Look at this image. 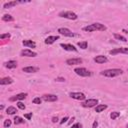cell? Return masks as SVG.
Listing matches in <instances>:
<instances>
[{
  "instance_id": "6da1fadb",
  "label": "cell",
  "mask_w": 128,
  "mask_h": 128,
  "mask_svg": "<svg viewBox=\"0 0 128 128\" xmlns=\"http://www.w3.org/2000/svg\"><path fill=\"white\" fill-rule=\"evenodd\" d=\"M83 30L86 32H93V31H105L106 30V26L104 24L101 23H93L90 24L88 26L83 27Z\"/></svg>"
},
{
  "instance_id": "7a4b0ae2",
  "label": "cell",
  "mask_w": 128,
  "mask_h": 128,
  "mask_svg": "<svg viewBox=\"0 0 128 128\" xmlns=\"http://www.w3.org/2000/svg\"><path fill=\"white\" fill-rule=\"evenodd\" d=\"M123 73V71L121 69H118V68H113V69H107V70H103L101 71V75L102 76H105V77H116V76H119Z\"/></svg>"
},
{
  "instance_id": "3957f363",
  "label": "cell",
  "mask_w": 128,
  "mask_h": 128,
  "mask_svg": "<svg viewBox=\"0 0 128 128\" xmlns=\"http://www.w3.org/2000/svg\"><path fill=\"white\" fill-rule=\"evenodd\" d=\"M59 16L63 17V18H66V19H69V20H76L78 18L77 14L72 12V11H62V12L59 13Z\"/></svg>"
},
{
  "instance_id": "277c9868",
  "label": "cell",
  "mask_w": 128,
  "mask_h": 128,
  "mask_svg": "<svg viewBox=\"0 0 128 128\" xmlns=\"http://www.w3.org/2000/svg\"><path fill=\"white\" fill-rule=\"evenodd\" d=\"M74 72L77 75L81 76V77H88V76H91V74H92L89 70H87L86 68H83V67H77V68H75L74 69Z\"/></svg>"
},
{
  "instance_id": "5b68a950",
  "label": "cell",
  "mask_w": 128,
  "mask_h": 128,
  "mask_svg": "<svg viewBox=\"0 0 128 128\" xmlns=\"http://www.w3.org/2000/svg\"><path fill=\"white\" fill-rule=\"evenodd\" d=\"M96 104H98V100L97 99H88L86 101H84L82 103V106L85 108H91L94 106H97Z\"/></svg>"
},
{
  "instance_id": "8992f818",
  "label": "cell",
  "mask_w": 128,
  "mask_h": 128,
  "mask_svg": "<svg viewBox=\"0 0 128 128\" xmlns=\"http://www.w3.org/2000/svg\"><path fill=\"white\" fill-rule=\"evenodd\" d=\"M58 32H59V34H61L63 36H66V37H73L74 36V33L71 30H69L68 28H64V27L59 28Z\"/></svg>"
},
{
  "instance_id": "52a82bcc",
  "label": "cell",
  "mask_w": 128,
  "mask_h": 128,
  "mask_svg": "<svg viewBox=\"0 0 128 128\" xmlns=\"http://www.w3.org/2000/svg\"><path fill=\"white\" fill-rule=\"evenodd\" d=\"M69 96L73 99H76V100H84L86 98V96L81 92H70Z\"/></svg>"
},
{
  "instance_id": "ba28073f",
  "label": "cell",
  "mask_w": 128,
  "mask_h": 128,
  "mask_svg": "<svg viewBox=\"0 0 128 128\" xmlns=\"http://www.w3.org/2000/svg\"><path fill=\"white\" fill-rule=\"evenodd\" d=\"M111 55H115L118 53H123V54H128V47H120V48H115L109 52Z\"/></svg>"
},
{
  "instance_id": "9c48e42d",
  "label": "cell",
  "mask_w": 128,
  "mask_h": 128,
  "mask_svg": "<svg viewBox=\"0 0 128 128\" xmlns=\"http://www.w3.org/2000/svg\"><path fill=\"white\" fill-rule=\"evenodd\" d=\"M57 99H58V97L53 94H45L42 96V100H44L46 102H54V101H57Z\"/></svg>"
},
{
  "instance_id": "30bf717a",
  "label": "cell",
  "mask_w": 128,
  "mask_h": 128,
  "mask_svg": "<svg viewBox=\"0 0 128 128\" xmlns=\"http://www.w3.org/2000/svg\"><path fill=\"white\" fill-rule=\"evenodd\" d=\"M21 56H25V57H35V56H37V53L36 52H34V51H32V50H29V49H24V50H22L21 51Z\"/></svg>"
},
{
  "instance_id": "8fae6325",
  "label": "cell",
  "mask_w": 128,
  "mask_h": 128,
  "mask_svg": "<svg viewBox=\"0 0 128 128\" xmlns=\"http://www.w3.org/2000/svg\"><path fill=\"white\" fill-rule=\"evenodd\" d=\"M26 96H27V93H19V94L15 95V96L10 97V98H9V100H10V101H18V100H23V99H25V98H26Z\"/></svg>"
},
{
  "instance_id": "7c38bea8",
  "label": "cell",
  "mask_w": 128,
  "mask_h": 128,
  "mask_svg": "<svg viewBox=\"0 0 128 128\" xmlns=\"http://www.w3.org/2000/svg\"><path fill=\"white\" fill-rule=\"evenodd\" d=\"M60 46H61L64 50H66V51H74V52H76V51H77V48H75V46H73L72 44L61 43V44H60Z\"/></svg>"
},
{
  "instance_id": "4fadbf2b",
  "label": "cell",
  "mask_w": 128,
  "mask_h": 128,
  "mask_svg": "<svg viewBox=\"0 0 128 128\" xmlns=\"http://www.w3.org/2000/svg\"><path fill=\"white\" fill-rule=\"evenodd\" d=\"M94 61L96 63H99V64H103V63H106L108 61L107 57L104 56V55H98L96 57H94Z\"/></svg>"
},
{
  "instance_id": "5bb4252c",
  "label": "cell",
  "mask_w": 128,
  "mask_h": 128,
  "mask_svg": "<svg viewBox=\"0 0 128 128\" xmlns=\"http://www.w3.org/2000/svg\"><path fill=\"white\" fill-rule=\"evenodd\" d=\"M81 63H82L81 58H71V59L66 60V64L68 65H76V64H81Z\"/></svg>"
},
{
  "instance_id": "9a60e30c",
  "label": "cell",
  "mask_w": 128,
  "mask_h": 128,
  "mask_svg": "<svg viewBox=\"0 0 128 128\" xmlns=\"http://www.w3.org/2000/svg\"><path fill=\"white\" fill-rule=\"evenodd\" d=\"M23 72H26V73H35L39 70L38 67H35V66H27V67H23Z\"/></svg>"
},
{
  "instance_id": "2e32d148",
  "label": "cell",
  "mask_w": 128,
  "mask_h": 128,
  "mask_svg": "<svg viewBox=\"0 0 128 128\" xmlns=\"http://www.w3.org/2000/svg\"><path fill=\"white\" fill-rule=\"evenodd\" d=\"M5 67L8 69H14L17 67V62L14 60H9V61L5 62Z\"/></svg>"
},
{
  "instance_id": "e0dca14e",
  "label": "cell",
  "mask_w": 128,
  "mask_h": 128,
  "mask_svg": "<svg viewBox=\"0 0 128 128\" xmlns=\"http://www.w3.org/2000/svg\"><path fill=\"white\" fill-rule=\"evenodd\" d=\"M59 39V36H48L46 39H45V44H48V45H50V44H53L56 40H58Z\"/></svg>"
},
{
  "instance_id": "ac0fdd59",
  "label": "cell",
  "mask_w": 128,
  "mask_h": 128,
  "mask_svg": "<svg viewBox=\"0 0 128 128\" xmlns=\"http://www.w3.org/2000/svg\"><path fill=\"white\" fill-rule=\"evenodd\" d=\"M22 44L26 47H29V48H35L36 47V43L32 40H23L22 41Z\"/></svg>"
},
{
  "instance_id": "d6986e66",
  "label": "cell",
  "mask_w": 128,
  "mask_h": 128,
  "mask_svg": "<svg viewBox=\"0 0 128 128\" xmlns=\"http://www.w3.org/2000/svg\"><path fill=\"white\" fill-rule=\"evenodd\" d=\"M12 83H13V79L11 77H4L0 80L1 85H8V84H12Z\"/></svg>"
},
{
  "instance_id": "ffe728a7",
  "label": "cell",
  "mask_w": 128,
  "mask_h": 128,
  "mask_svg": "<svg viewBox=\"0 0 128 128\" xmlns=\"http://www.w3.org/2000/svg\"><path fill=\"white\" fill-rule=\"evenodd\" d=\"M18 3H20L19 1H10V2H7V3H5L4 5H3V8H5V9H8V8H12V7H14L15 5H17Z\"/></svg>"
},
{
  "instance_id": "44dd1931",
  "label": "cell",
  "mask_w": 128,
  "mask_h": 128,
  "mask_svg": "<svg viewBox=\"0 0 128 128\" xmlns=\"http://www.w3.org/2000/svg\"><path fill=\"white\" fill-rule=\"evenodd\" d=\"M106 108H107V105H104V104H98V105L95 107V111H96L97 113H100V112L104 111Z\"/></svg>"
},
{
  "instance_id": "7402d4cb",
  "label": "cell",
  "mask_w": 128,
  "mask_h": 128,
  "mask_svg": "<svg viewBox=\"0 0 128 128\" xmlns=\"http://www.w3.org/2000/svg\"><path fill=\"white\" fill-rule=\"evenodd\" d=\"M16 112H17V109H16L15 107H13V106H9V107L6 109V113L9 114V115H14Z\"/></svg>"
},
{
  "instance_id": "603a6c76",
  "label": "cell",
  "mask_w": 128,
  "mask_h": 128,
  "mask_svg": "<svg viewBox=\"0 0 128 128\" xmlns=\"http://www.w3.org/2000/svg\"><path fill=\"white\" fill-rule=\"evenodd\" d=\"M2 20L5 21V22H10V21H14V17H12V16L9 15V14H5V15H3V17H2Z\"/></svg>"
},
{
  "instance_id": "cb8c5ba5",
  "label": "cell",
  "mask_w": 128,
  "mask_h": 128,
  "mask_svg": "<svg viewBox=\"0 0 128 128\" xmlns=\"http://www.w3.org/2000/svg\"><path fill=\"white\" fill-rule=\"evenodd\" d=\"M114 38H115L116 40H120V41H123V42H126V41H127L126 37H124V36H122V35H120V34H117V33L114 34Z\"/></svg>"
},
{
  "instance_id": "d4e9b609",
  "label": "cell",
  "mask_w": 128,
  "mask_h": 128,
  "mask_svg": "<svg viewBox=\"0 0 128 128\" xmlns=\"http://www.w3.org/2000/svg\"><path fill=\"white\" fill-rule=\"evenodd\" d=\"M14 123H15V125L22 124V123H24V119L21 118V117H19V116H15L14 117Z\"/></svg>"
},
{
  "instance_id": "484cf974",
  "label": "cell",
  "mask_w": 128,
  "mask_h": 128,
  "mask_svg": "<svg viewBox=\"0 0 128 128\" xmlns=\"http://www.w3.org/2000/svg\"><path fill=\"white\" fill-rule=\"evenodd\" d=\"M119 116H120V112H118V111H114V112H112V113L110 114V117H111L112 120H115V119L118 118Z\"/></svg>"
},
{
  "instance_id": "4316f807",
  "label": "cell",
  "mask_w": 128,
  "mask_h": 128,
  "mask_svg": "<svg viewBox=\"0 0 128 128\" xmlns=\"http://www.w3.org/2000/svg\"><path fill=\"white\" fill-rule=\"evenodd\" d=\"M78 47H80L81 49H86V48H87V42H86V41L78 42Z\"/></svg>"
},
{
  "instance_id": "83f0119b",
  "label": "cell",
  "mask_w": 128,
  "mask_h": 128,
  "mask_svg": "<svg viewBox=\"0 0 128 128\" xmlns=\"http://www.w3.org/2000/svg\"><path fill=\"white\" fill-rule=\"evenodd\" d=\"M32 102H33L34 104H41L42 98H40V97H35V98L32 100Z\"/></svg>"
},
{
  "instance_id": "f1b7e54d",
  "label": "cell",
  "mask_w": 128,
  "mask_h": 128,
  "mask_svg": "<svg viewBox=\"0 0 128 128\" xmlns=\"http://www.w3.org/2000/svg\"><path fill=\"white\" fill-rule=\"evenodd\" d=\"M11 124H12V121L10 120V119H6L5 121H4V123H3V125H4V127H10L11 126Z\"/></svg>"
},
{
  "instance_id": "f546056e",
  "label": "cell",
  "mask_w": 128,
  "mask_h": 128,
  "mask_svg": "<svg viewBox=\"0 0 128 128\" xmlns=\"http://www.w3.org/2000/svg\"><path fill=\"white\" fill-rule=\"evenodd\" d=\"M17 106H18V108L21 109V110H24V109H25V105H24L22 102H18V103H17Z\"/></svg>"
},
{
  "instance_id": "4dcf8cb0",
  "label": "cell",
  "mask_w": 128,
  "mask_h": 128,
  "mask_svg": "<svg viewBox=\"0 0 128 128\" xmlns=\"http://www.w3.org/2000/svg\"><path fill=\"white\" fill-rule=\"evenodd\" d=\"M0 38H1V39L10 38V34H9V33H6V34H1V35H0Z\"/></svg>"
},
{
  "instance_id": "1f68e13d",
  "label": "cell",
  "mask_w": 128,
  "mask_h": 128,
  "mask_svg": "<svg viewBox=\"0 0 128 128\" xmlns=\"http://www.w3.org/2000/svg\"><path fill=\"white\" fill-rule=\"evenodd\" d=\"M71 128H82V124H80V123H76V124L72 125Z\"/></svg>"
},
{
  "instance_id": "d6a6232c",
  "label": "cell",
  "mask_w": 128,
  "mask_h": 128,
  "mask_svg": "<svg viewBox=\"0 0 128 128\" xmlns=\"http://www.w3.org/2000/svg\"><path fill=\"white\" fill-rule=\"evenodd\" d=\"M24 117H25L26 119L30 120V119H31V117H32V112H31V113H28V114H25V115H24Z\"/></svg>"
},
{
  "instance_id": "836d02e7",
  "label": "cell",
  "mask_w": 128,
  "mask_h": 128,
  "mask_svg": "<svg viewBox=\"0 0 128 128\" xmlns=\"http://www.w3.org/2000/svg\"><path fill=\"white\" fill-rule=\"evenodd\" d=\"M67 120H68V117H64V118H63V119L60 121V124H64V123H65Z\"/></svg>"
},
{
  "instance_id": "e575fe53",
  "label": "cell",
  "mask_w": 128,
  "mask_h": 128,
  "mask_svg": "<svg viewBox=\"0 0 128 128\" xmlns=\"http://www.w3.org/2000/svg\"><path fill=\"white\" fill-rule=\"evenodd\" d=\"M98 126V123H97V121H94L93 122V125H92V128H96Z\"/></svg>"
},
{
  "instance_id": "d590c367",
  "label": "cell",
  "mask_w": 128,
  "mask_h": 128,
  "mask_svg": "<svg viewBox=\"0 0 128 128\" xmlns=\"http://www.w3.org/2000/svg\"><path fill=\"white\" fill-rule=\"evenodd\" d=\"M55 80H56V81H61V82L65 81V79H64V78H61V77H59V78H56Z\"/></svg>"
},
{
  "instance_id": "8d00e7d4",
  "label": "cell",
  "mask_w": 128,
  "mask_h": 128,
  "mask_svg": "<svg viewBox=\"0 0 128 128\" xmlns=\"http://www.w3.org/2000/svg\"><path fill=\"white\" fill-rule=\"evenodd\" d=\"M52 121H53V122H57V121H58V118H57V117H53V118H52Z\"/></svg>"
},
{
  "instance_id": "74e56055",
  "label": "cell",
  "mask_w": 128,
  "mask_h": 128,
  "mask_svg": "<svg viewBox=\"0 0 128 128\" xmlns=\"http://www.w3.org/2000/svg\"><path fill=\"white\" fill-rule=\"evenodd\" d=\"M127 128H128V124H127Z\"/></svg>"
}]
</instances>
